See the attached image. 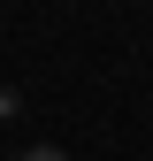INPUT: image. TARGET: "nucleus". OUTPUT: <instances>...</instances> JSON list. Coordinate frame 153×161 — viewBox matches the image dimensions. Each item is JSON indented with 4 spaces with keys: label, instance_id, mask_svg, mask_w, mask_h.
<instances>
[{
    "label": "nucleus",
    "instance_id": "obj_1",
    "mask_svg": "<svg viewBox=\"0 0 153 161\" xmlns=\"http://www.w3.org/2000/svg\"><path fill=\"white\" fill-rule=\"evenodd\" d=\"M15 161H69L61 146H31V153H15Z\"/></svg>",
    "mask_w": 153,
    "mask_h": 161
}]
</instances>
